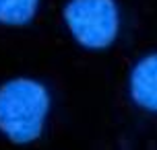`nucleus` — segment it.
I'll list each match as a JSON object with an SVG mask.
<instances>
[{
  "mask_svg": "<svg viewBox=\"0 0 157 150\" xmlns=\"http://www.w3.org/2000/svg\"><path fill=\"white\" fill-rule=\"evenodd\" d=\"M50 113V93L39 80L19 76L0 84V132L15 144L35 142Z\"/></svg>",
  "mask_w": 157,
  "mask_h": 150,
  "instance_id": "1",
  "label": "nucleus"
},
{
  "mask_svg": "<svg viewBox=\"0 0 157 150\" xmlns=\"http://www.w3.org/2000/svg\"><path fill=\"white\" fill-rule=\"evenodd\" d=\"M72 39L85 49H105L120 31L116 0H68L62 10Z\"/></svg>",
  "mask_w": 157,
  "mask_h": 150,
  "instance_id": "2",
  "label": "nucleus"
},
{
  "mask_svg": "<svg viewBox=\"0 0 157 150\" xmlns=\"http://www.w3.org/2000/svg\"><path fill=\"white\" fill-rule=\"evenodd\" d=\"M128 93L141 109L157 113V52L134 64L128 78Z\"/></svg>",
  "mask_w": 157,
  "mask_h": 150,
  "instance_id": "3",
  "label": "nucleus"
},
{
  "mask_svg": "<svg viewBox=\"0 0 157 150\" xmlns=\"http://www.w3.org/2000/svg\"><path fill=\"white\" fill-rule=\"evenodd\" d=\"M39 8V0H0V25L23 27L31 23Z\"/></svg>",
  "mask_w": 157,
  "mask_h": 150,
  "instance_id": "4",
  "label": "nucleus"
}]
</instances>
